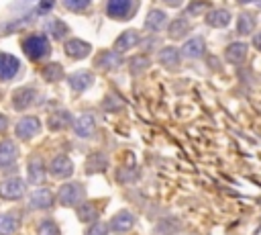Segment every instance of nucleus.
I'll return each instance as SVG.
<instances>
[{
    "label": "nucleus",
    "instance_id": "obj_1",
    "mask_svg": "<svg viewBox=\"0 0 261 235\" xmlns=\"http://www.w3.org/2000/svg\"><path fill=\"white\" fill-rule=\"evenodd\" d=\"M22 51L33 61H39L49 53V41H47L45 35H31L22 41Z\"/></svg>",
    "mask_w": 261,
    "mask_h": 235
},
{
    "label": "nucleus",
    "instance_id": "obj_2",
    "mask_svg": "<svg viewBox=\"0 0 261 235\" xmlns=\"http://www.w3.org/2000/svg\"><path fill=\"white\" fill-rule=\"evenodd\" d=\"M84 186L82 184H77V182H69V184H63L61 188H59V192H57V198H59V202L61 204H65V206H73V204H77L82 198H84Z\"/></svg>",
    "mask_w": 261,
    "mask_h": 235
},
{
    "label": "nucleus",
    "instance_id": "obj_3",
    "mask_svg": "<svg viewBox=\"0 0 261 235\" xmlns=\"http://www.w3.org/2000/svg\"><path fill=\"white\" fill-rule=\"evenodd\" d=\"M106 12H108V16H112L116 20L128 18L133 14V0H108Z\"/></svg>",
    "mask_w": 261,
    "mask_h": 235
},
{
    "label": "nucleus",
    "instance_id": "obj_4",
    "mask_svg": "<svg viewBox=\"0 0 261 235\" xmlns=\"http://www.w3.org/2000/svg\"><path fill=\"white\" fill-rule=\"evenodd\" d=\"M39 129H41V123L37 116H24L16 123V137L18 139H31L39 133Z\"/></svg>",
    "mask_w": 261,
    "mask_h": 235
},
{
    "label": "nucleus",
    "instance_id": "obj_5",
    "mask_svg": "<svg viewBox=\"0 0 261 235\" xmlns=\"http://www.w3.org/2000/svg\"><path fill=\"white\" fill-rule=\"evenodd\" d=\"M0 194L2 198H8V200H16L24 194V182L20 178H10V180H4L0 184Z\"/></svg>",
    "mask_w": 261,
    "mask_h": 235
},
{
    "label": "nucleus",
    "instance_id": "obj_6",
    "mask_svg": "<svg viewBox=\"0 0 261 235\" xmlns=\"http://www.w3.org/2000/svg\"><path fill=\"white\" fill-rule=\"evenodd\" d=\"M135 215L130 213V210H120V213H116L112 219H110V229L114 231V233H126V231H130L133 229V225H135Z\"/></svg>",
    "mask_w": 261,
    "mask_h": 235
},
{
    "label": "nucleus",
    "instance_id": "obj_7",
    "mask_svg": "<svg viewBox=\"0 0 261 235\" xmlns=\"http://www.w3.org/2000/svg\"><path fill=\"white\" fill-rule=\"evenodd\" d=\"M49 172H51L55 178H67V176H71V172H73V163H71V159L65 157V155H57V157L51 159Z\"/></svg>",
    "mask_w": 261,
    "mask_h": 235
},
{
    "label": "nucleus",
    "instance_id": "obj_8",
    "mask_svg": "<svg viewBox=\"0 0 261 235\" xmlns=\"http://www.w3.org/2000/svg\"><path fill=\"white\" fill-rule=\"evenodd\" d=\"M20 63L14 55H8V53H0V80H10L16 76Z\"/></svg>",
    "mask_w": 261,
    "mask_h": 235
},
{
    "label": "nucleus",
    "instance_id": "obj_9",
    "mask_svg": "<svg viewBox=\"0 0 261 235\" xmlns=\"http://www.w3.org/2000/svg\"><path fill=\"white\" fill-rule=\"evenodd\" d=\"M204 51H206V41H204L202 37H192V39H188V41L184 43V47H181V53H184L186 57H190V59L202 57Z\"/></svg>",
    "mask_w": 261,
    "mask_h": 235
},
{
    "label": "nucleus",
    "instance_id": "obj_10",
    "mask_svg": "<svg viewBox=\"0 0 261 235\" xmlns=\"http://www.w3.org/2000/svg\"><path fill=\"white\" fill-rule=\"evenodd\" d=\"M165 22H167V14L159 8H153L145 18V29L151 31V33H159L165 27Z\"/></svg>",
    "mask_w": 261,
    "mask_h": 235
},
{
    "label": "nucleus",
    "instance_id": "obj_11",
    "mask_svg": "<svg viewBox=\"0 0 261 235\" xmlns=\"http://www.w3.org/2000/svg\"><path fill=\"white\" fill-rule=\"evenodd\" d=\"M73 131H75V135L77 137H90V135H94V131H96V121H94V116L92 114H82L75 123H73Z\"/></svg>",
    "mask_w": 261,
    "mask_h": 235
},
{
    "label": "nucleus",
    "instance_id": "obj_12",
    "mask_svg": "<svg viewBox=\"0 0 261 235\" xmlns=\"http://www.w3.org/2000/svg\"><path fill=\"white\" fill-rule=\"evenodd\" d=\"M90 43H86V41H82V39H69L67 43H65V53L69 55V57H75V59H82V57H86L88 53H90Z\"/></svg>",
    "mask_w": 261,
    "mask_h": 235
},
{
    "label": "nucleus",
    "instance_id": "obj_13",
    "mask_svg": "<svg viewBox=\"0 0 261 235\" xmlns=\"http://www.w3.org/2000/svg\"><path fill=\"white\" fill-rule=\"evenodd\" d=\"M224 57H226V61L239 65V63L245 61V57H247V43H241V41L230 43V45L226 47V51H224Z\"/></svg>",
    "mask_w": 261,
    "mask_h": 235
},
{
    "label": "nucleus",
    "instance_id": "obj_14",
    "mask_svg": "<svg viewBox=\"0 0 261 235\" xmlns=\"http://www.w3.org/2000/svg\"><path fill=\"white\" fill-rule=\"evenodd\" d=\"M67 82H69V86H71L75 92H84V90H88V88L94 84V78H92L90 72H75V74H71V76L67 78Z\"/></svg>",
    "mask_w": 261,
    "mask_h": 235
},
{
    "label": "nucleus",
    "instance_id": "obj_15",
    "mask_svg": "<svg viewBox=\"0 0 261 235\" xmlns=\"http://www.w3.org/2000/svg\"><path fill=\"white\" fill-rule=\"evenodd\" d=\"M16 155H18L16 145L12 141H2L0 143V170L12 166L16 161Z\"/></svg>",
    "mask_w": 261,
    "mask_h": 235
},
{
    "label": "nucleus",
    "instance_id": "obj_16",
    "mask_svg": "<svg viewBox=\"0 0 261 235\" xmlns=\"http://www.w3.org/2000/svg\"><path fill=\"white\" fill-rule=\"evenodd\" d=\"M206 22L210 27H216V29H222L230 22V12L228 10H222V8H216V10H208L206 14Z\"/></svg>",
    "mask_w": 261,
    "mask_h": 235
},
{
    "label": "nucleus",
    "instance_id": "obj_17",
    "mask_svg": "<svg viewBox=\"0 0 261 235\" xmlns=\"http://www.w3.org/2000/svg\"><path fill=\"white\" fill-rule=\"evenodd\" d=\"M53 204V194L47 188L35 190L31 196V208H49Z\"/></svg>",
    "mask_w": 261,
    "mask_h": 235
},
{
    "label": "nucleus",
    "instance_id": "obj_18",
    "mask_svg": "<svg viewBox=\"0 0 261 235\" xmlns=\"http://www.w3.org/2000/svg\"><path fill=\"white\" fill-rule=\"evenodd\" d=\"M139 45V33L137 31H124L116 41H114V49L120 53V51H126L130 47Z\"/></svg>",
    "mask_w": 261,
    "mask_h": 235
},
{
    "label": "nucleus",
    "instance_id": "obj_19",
    "mask_svg": "<svg viewBox=\"0 0 261 235\" xmlns=\"http://www.w3.org/2000/svg\"><path fill=\"white\" fill-rule=\"evenodd\" d=\"M120 63V55L118 51H102L96 59V65L102 67V69H112V67H118Z\"/></svg>",
    "mask_w": 261,
    "mask_h": 235
},
{
    "label": "nucleus",
    "instance_id": "obj_20",
    "mask_svg": "<svg viewBox=\"0 0 261 235\" xmlns=\"http://www.w3.org/2000/svg\"><path fill=\"white\" fill-rule=\"evenodd\" d=\"M33 98H35V90L33 88H20V90H16L14 92V96H12V104H14V108H27L31 102H33Z\"/></svg>",
    "mask_w": 261,
    "mask_h": 235
},
{
    "label": "nucleus",
    "instance_id": "obj_21",
    "mask_svg": "<svg viewBox=\"0 0 261 235\" xmlns=\"http://www.w3.org/2000/svg\"><path fill=\"white\" fill-rule=\"evenodd\" d=\"M43 178H45L43 161L37 159V157H33V159L29 161V182H33V184H41Z\"/></svg>",
    "mask_w": 261,
    "mask_h": 235
},
{
    "label": "nucleus",
    "instance_id": "obj_22",
    "mask_svg": "<svg viewBox=\"0 0 261 235\" xmlns=\"http://www.w3.org/2000/svg\"><path fill=\"white\" fill-rule=\"evenodd\" d=\"M159 61L165 67H175L179 63V51L175 47H165L159 51Z\"/></svg>",
    "mask_w": 261,
    "mask_h": 235
},
{
    "label": "nucleus",
    "instance_id": "obj_23",
    "mask_svg": "<svg viewBox=\"0 0 261 235\" xmlns=\"http://www.w3.org/2000/svg\"><path fill=\"white\" fill-rule=\"evenodd\" d=\"M188 31H190V22L186 18H175L169 22V37L171 39H181L188 35Z\"/></svg>",
    "mask_w": 261,
    "mask_h": 235
},
{
    "label": "nucleus",
    "instance_id": "obj_24",
    "mask_svg": "<svg viewBox=\"0 0 261 235\" xmlns=\"http://www.w3.org/2000/svg\"><path fill=\"white\" fill-rule=\"evenodd\" d=\"M69 123H71V114L67 110H57L55 114L49 116L51 129H65V127H69Z\"/></svg>",
    "mask_w": 261,
    "mask_h": 235
},
{
    "label": "nucleus",
    "instance_id": "obj_25",
    "mask_svg": "<svg viewBox=\"0 0 261 235\" xmlns=\"http://www.w3.org/2000/svg\"><path fill=\"white\" fill-rule=\"evenodd\" d=\"M253 29H255V16L251 12H243L239 16V25H237L239 35H249Z\"/></svg>",
    "mask_w": 261,
    "mask_h": 235
},
{
    "label": "nucleus",
    "instance_id": "obj_26",
    "mask_svg": "<svg viewBox=\"0 0 261 235\" xmlns=\"http://www.w3.org/2000/svg\"><path fill=\"white\" fill-rule=\"evenodd\" d=\"M18 223L14 215H0V235H12L16 231Z\"/></svg>",
    "mask_w": 261,
    "mask_h": 235
},
{
    "label": "nucleus",
    "instance_id": "obj_27",
    "mask_svg": "<svg viewBox=\"0 0 261 235\" xmlns=\"http://www.w3.org/2000/svg\"><path fill=\"white\" fill-rule=\"evenodd\" d=\"M45 29H47L55 39H63V37H65V33H67V25H65V22H61V20H57V18L49 20V22L45 25Z\"/></svg>",
    "mask_w": 261,
    "mask_h": 235
},
{
    "label": "nucleus",
    "instance_id": "obj_28",
    "mask_svg": "<svg viewBox=\"0 0 261 235\" xmlns=\"http://www.w3.org/2000/svg\"><path fill=\"white\" fill-rule=\"evenodd\" d=\"M77 217H80V221H84V223H90V221H96V217H98V210H96V206H94V204L86 202V204H82V206L77 208Z\"/></svg>",
    "mask_w": 261,
    "mask_h": 235
},
{
    "label": "nucleus",
    "instance_id": "obj_29",
    "mask_svg": "<svg viewBox=\"0 0 261 235\" xmlns=\"http://www.w3.org/2000/svg\"><path fill=\"white\" fill-rule=\"evenodd\" d=\"M43 76L49 80V82H55V80H61L63 78V69L59 63H49L43 67Z\"/></svg>",
    "mask_w": 261,
    "mask_h": 235
},
{
    "label": "nucleus",
    "instance_id": "obj_30",
    "mask_svg": "<svg viewBox=\"0 0 261 235\" xmlns=\"http://www.w3.org/2000/svg\"><path fill=\"white\" fill-rule=\"evenodd\" d=\"M147 65H149V59H147L145 55H137V57H133V59H130V63H128V67H130V72H133V74L143 72Z\"/></svg>",
    "mask_w": 261,
    "mask_h": 235
},
{
    "label": "nucleus",
    "instance_id": "obj_31",
    "mask_svg": "<svg viewBox=\"0 0 261 235\" xmlns=\"http://www.w3.org/2000/svg\"><path fill=\"white\" fill-rule=\"evenodd\" d=\"M88 172H96V170H104L106 168V157L104 155H92L90 159H88Z\"/></svg>",
    "mask_w": 261,
    "mask_h": 235
},
{
    "label": "nucleus",
    "instance_id": "obj_32",
    "mask_svg": "<svg viewBox=\"0 0 261 235\" xmlns=\"http://www.w3.org/2000/svg\"><path fill=\"white\" fill-rule=\"evenodd\" d=\"M124 106V102L118 98V96H108L106 100H104V110H120Z\"/></svg>",
    "mask_w": 261,
    "mask_h": 235
},
{
    "label": "nucleus",
    "instance_id": "obj_33",
    "mask_svg": "<svg viewBox=\"0 0 261 235\" xmlns=\"http://www.w3.org/2000/svg\"><path fill=\"white\" fill-rule=\"evenodd\" d=\"M90 2L92 0H63V6L69 10H84V8H88Z\"/></svg>",
    "mask_w": 261,
    "mask_h": 235
},
{
    "label": "nucleus",
    "instance_id": "obj_34",
    "mask_svg": "<svg viewBox=\"0 0 261 235\" xmlns=\"http://www.w3.org/2000/svg\"><path fill=\"white\" fill-rule=\"evenodd\" d=\"M39 235H59V231H57L55 223L45 221V223H41V227H39Z\"/></svg>",
    "mask_w": 261,
    "mask_h": 235
},
{
    "label": "nucleus",
    "instance_id": "obj_35",
    "mask_svg": "<svg viewBox=\"0 0 261 235\" xmlns=\"http://www.w3.org/2000/svg\"><path fill=\"white\" fill-rule=\"evenodd\" d=\"M86 235H108V225L98 221V223H94V225L90 227V231H88Z\"/></svg>",
    "mask_w": 261,
    "mask_h": 235
},
{
    "label": "nucleus",
    "instance_id": "obj_36",
    "mask_svg": "<svg viewBox=\"0 0 261 235\" xmlns=\"http://www.w3.org/2000/svg\"><path fill=\"white\" fill-rule=\"evenodd\" d=\"M200 10H208V2L206 0H198V2H192L188 6V12L190 14H200Z\"/></svg>",
    "mask_w": 261,
    "mask_h": 235
},
{
    "label": "nucleus",
    "instance_id": "obj_37",
    "mask_svg": "<svg viewBox=\"0 0 261 235\" xmlns=\"http://www.w3.org/2000/svg\"><path fill=\"white\" fill-rule=\"evenodd\" d=\"M51 6H53V0H41V4H39V12H41V14H45Z\"/></svg>",
    "mask_w": 261,
    "mask_h": 235
},
{
    "label": "nucleus",
    "instance_id": "obj_38",
    "mask_svg": "<svg viewBox=\"0 0 261 235\" xmlns=\"http://www.w3.org/2000/svg\"><path fill=\"white\" fill-rule=\"evenodd\" d=\"M253 45H255V47L261 51V33H257V35L253 37Z\"/></svg>",
    "mask_w": 261,
    "mask_h": 235
},
{
    "label": "nucleus",
    "instance_id": "obj_39",
    "mask_svg": "<svg viewBox=\"0 0 261 235\" xmlns=\"http://www.w3.org/2000/svg\"><path fill=\"white\" fill-rule=\"evenodd\" d=\"M6 127H8V119L4 114H0V131H4Z\"/></svg>",
    "mask_w": 261,
    "mask_h": 235
},
{
    "label": "nucleus",
    "instance_id": "obj_40",
    "mask_svg": "<svg viewBox=\"0 0 261 235\" xmlns=\"http://www.w3.org/2000/svg\"><path fill=\"white\" fill-rule=\"evenodd\" d=\"M239 4H251V2H255V0H237Z\"/></svg>",
    "mask_w": 261,
    "mask_h": 235
},
{
    "label": "nucleus",
    "instance_id": "obj_41",
    "mask_svg": "<svg viewBox=\"0 0 261 235\" xmlns=\"http://www.w3.org/2000/svg\"><path fill=\"white\" fill-rule=\"evenodd\" d=\"M165 2H167V4H173V6H175V4H179L181 0H165Z\"/></svg>",
    "mask_w": 261,
    "mask_h": 235
},
{
    "label": "nucleus",
    "instance_id": "obj_42",
    "mask_svg": "<svg viewBox=\"0 0 261 235\" xmlns=\"http://www.w3.org/2000/svg\"><path fill=\"white\" fill-rule=\"evenodd\" d=\"M255 2H257V4H259V6H261V0H255Z\"/></svg>",
    "mask_w": 261,
    "mask_h": 235
}]
</instances>
